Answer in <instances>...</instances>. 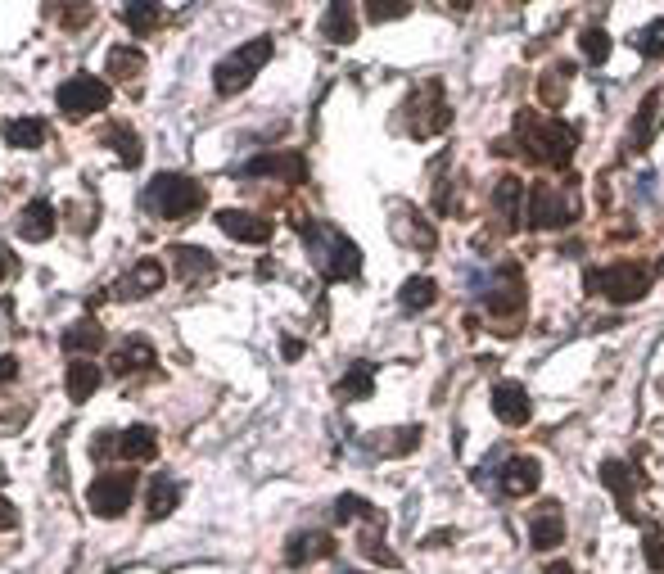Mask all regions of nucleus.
<instances>
[{
  "label": "nucleus",
  "instance_id": "obj_1",
  "mask_svg": "<svg viewBox=\"0 0 664 574\" xmlns=\"http://www.w3.org/2000/svg\"><path fill=\"white\" fill-rule=\"evenodd\" d=\"M290 222H294V231L308 240V258L326 281H353V276L362 272V249H357L339 226L312 222V217H303V213H294Z\"/></svg>",
  "mask_w": 664,
  "mask_h": 574
},
{
  "label": "nucleus",
  "instance_id": "obj_2",
  "mask_svg": "<svg viewBox=\"0 0 664 574\" xmlns=\"http://www.w3.org/2000/svg\"><path fill=\"white\" fill-rule=\"evenodd\" d=\"M208 190L199 186L195 177H181V172H159L150 186L141 190V204L150 217H163V222H186L204 208Z\"/></svg>",
  "mask_w": 664,
  "mask_h": 574
},
{
  "label": "nucleus",
  "instance_id": "obj_3",
  "mask_svg": "<svg viewBox=\"0 0 664 574\" xmlns=\"http://www.w3.org/2000/svg\"><path fill=\"white\" fill-rule=\"evenodd\" d=\"M515 132H520L529 159L552 163V168H565L574 145H579V132H574L570 123H561V118H538V113H529V109L515 118Z\"/></svg>",
  "mask_w": 664,
  "mask_h": 574
},
{
  "label": "nucleus",
  "instance_id": "obj_4",
  "mask_svg": "<svg viewBox=\"0 0 664 574\" xmlns=\"http://www.w3.org/2000/svg\"><path fill=\"white\" fill-rule=\"evenodd\" d=\"M267 59H272V37H253L249 46L231 50V55H226L222 64L213 68V86L222 95H240L244 86H249L253 77L267 68Z\"/></svg>",
  "mask_w": 664,
  "mask_h": 574
},
{
  "label": "nucleus",
  "instance_id": "obj_5",
  "mask_svg": "<svg viewBox=\"0 0 664 574\" xmlns=\"http://www.w3.org/2000/svg\"><path fill=\"white\" fill-rule=\"evenodd\" d=\"M588 290L606 294L610 303H637L651 290V272L642 263H615V267H597L588 272Z\"/></svg>",
  "mask_w": 664,
  "mask_h": 574
},
{
  "label": "nucleus",
  "instance_id": "obj_6",
  "mask_svg": "<svg viewBox=\"0 0 664 574\" xmlns=\"http://www.w3.org/2000/svg\"><path fill=\"white\" fill-rule=\"evenodd\" d=\"M136 480L141 475L131 471H104V475H95V484L86 489V507H91V516H100V520H118L122 511L131 507V498H136Z\"/></svg>",
  "mask_w": 664,
  "mask_h": 574
},
{
  "label": "nucleus",
  "instance_id": "obj_7",
  "mask_svg": "<svg viewBox=\"0 0 664 574\" xmlns=\"http://www.w3.org/2000/svg\"><path fill=\"white\" fill-rule=\"evenodd\" d=\"M55 104L64 109V118H91V113L109 109V82L95 73H73L68 82H59Z\"/></svg>",
  "mask_w": 664,
  "mask_h": 574
},
{
  "label": "nucleus",
  "instance_id": "obj_8",
  "mask_svg": "<svg viewBox=\"0 0 664 574\" xmlns=\"http://www.w3.org/2000/svg\"><path fill=\"white\" fill-rule=\"evenodd\" d=\"M407 104H412V109H407L412 136H439L443 127L452 123V109H448V100H443V82H425Z\"/></svg>",
  "mask_w": 664,
  "mask_h": 574
},
{
  "label": "nucleus",
  "instance_id": "obj_9",
  "mask_svg": "<svg viewBox=\"0 0 664 574\" xmlns=\"http://www.w3.org/2000/svg\"><path fill=\"white\" fill-rule=\"evenodd\" d=\"M574 213H579V199L561 195L552 181H538L534 195H529V226L538 231H552V226H570Z\"/></svg>",
  "mask_w": 664,
  "mask_h": 574
},
{
  "label": "nucleus",
  "instance_id": "obj_10",
  "mask_svg": "<svg viewBox=\"0 0 664 574\" xmlns=\"http://www.w3.org/2000/svg\"><path fill=\"white\" fill-rule=\"evenodd\" d=\"M484 308L493 312V317H515V312L524 308V276L515 263H502L493 276V285L484 290Z\"/></svg>",
  "mask_w": 664,
  "mask_h": 574
},
{
  "label": "nucleus",
  "instance_id": "obj_11",
  "mask_svg": "<svg viewBox=\"0 0 664 574\" xmlns=\"http://www.w3.org/2000/svg\"><path fill=\"white\" fill-rule=\"evenodd\" d=\"M163 281H168V267L159 263V258H141V263L131 267L127 276H118V285H113V294L127 303L136 299H150L154 290H163Z\"/></svg>",
  "mask_w": 664,
  "mask_h": 574
},
{
  "label": "nucleus",
  "instance_id": "obj_12",
  "mask_svg": "<svg viewBox=\"0 0 664 574\" xmlns=\"http://www.w3.org/2000/svg\"><path fill=\"white\" fill-rule=\"evenodd\" d=\"M217 226H222L231 240H244V245H267V240H272V222L262 213H249V208H222V213H217Z\"/></svg>",
  "mask_w": 664,
  "mask_h": 574
},
{
  "label": "nucleus",
  "instance_id": "obj_13",
  "mask_svg": "<svg viewBox=\"0 0 664 574\" xmlns=\"http://www.w3.org/2000/svg\"><path fill=\"white\" fill-rule=\"evenodd\" d=\"M493 412L502 425H529V416H534V398H529V389L515 385V380H502V385L493 389Z\"/></svg>",
  "mask_w": 664,
  "mask_h": 574
},
{
  "label": "nucleus",
  "instance_id": "obj_14",
  "mask_svg": "<svg viewBox=\"0 0 664 574\" xmlns=\"http://www.w3.org/2000/svg\"><path fill=\"white\" fill-rule=\"evenodd\" d=\"M154 362H159V353H154V344L150 339H122L118 349H113V358H109V371L118 380H127V376H141V371H150Z\"/></svg>",
  "mask_w": 664,
  "mask_h": 574
},
{
  "label": "nucleus",
  "instance_id": "obj_15",
  "mask_svg": "<svg viewBox=\"0 0 664 574\" xmlns=\"http://www.w3.org/2000/svg\"><path fill=\"white\" fill-rule=\"evenodd\" d=\"M240 177H281V181H308V159L303 154H262V159L244 163Z\"/></svg>",
  "mask_w": 664,
  "mask_h": 574
},
{
  "label": "nucleus",
  "instance_id": "obj_16",
  "mask_svg": "<svg viewBox=\"0 0 664 574\" xmlns=\"http://www.w3.org/2000/svg\"><path fill=\"white\" fill-rule=\"evenodd\" d=\"M538 484H543V466L534 457H506V466H502L506 498H529V493H538Z\"/></svg>",
  "mask_w": 664,
  "mask_h": 574
},
{
  "label": "nucleus",
  "instance_id": "obj_17",
  "mask_svg": "<svg viewBox=\"0 0 664 574\" xmlns=\"http://www.w3.org/2000/svg\"><path fill=\"white\" fill-rule=\"evenodd\" d=\"M335 538L330 534H317V529H308V534H290L285 538V561L290 565H312V561H326V556H335Z\"/></svg>",
  "mask_w": 664,
  "mask_h": 574
},
{
  "label": "nucleus",
  "instance_id": "obj_18",
  "mask_svg": "<svg viewBox=\"0 0 664 574\" xmlns=\"http://www.w3.org/2000/svg\"><path fill=\"white\" fill-rule=\"evenodd\" d=\"M59 349H64L68 358H95V353L104 349V326L91 317L73 321V326L64 330V339H59Z\"/></svg>",
  "mask_w": 664,
  "mask_h": 574
},
{
  "label": "nucleus",
  "instance_id": "obj_19",
  "mask_svg": "<svg viewBox=\"0 0 664 574\" xmlns=\"http://www.w3.org/2000/svg\"><path fill=\"white\" fill-rule=\"evenodd\" d=\"M118 457H127V462H154L159 457V430H150V425L118 430Z\"/></svg>",
  "mask_w": 664,
  "mask_h": 574
},
{
  "label": "nucleus",
  "instance_id": "obj_20",
  "mask_svg": "<svg viewBox=\"0 0 664 574\" xmlns=\"http://www.w3.org/2000/svg\"><path fill=\"white\" fill-rule=\"evenodd\" d=\"M55 226H59V213H55L50 199H32V204L19 213V236L23 240H50L55 236Z\"/></svg>",
  "mask_w": 664,
  "mask_h": 574
},
{
  "label": "nucleus",
  "instance_id": "obj_21",
  "mask_svg": "<svg viewBox=\"0 0 664 574\" xmlns=\"http://www.w3.org/2000/svg\"><path fill=\"white\" fill-rule=\"evenodd\" d=\"M561 538H565L561 507H538L534 520H529V543H534L538 552H552V547H561Z\"/></svg>",
  "mask_w": 664,
  "mask_h": 574
},
{
  "label": "nucleus",
  "instance_id": "obj_22",
  "mask_svg": "<svg viewBox=\"0 0 664 574\" xmlns=\"http://www.w3.org/2000/svg\"><path fill=\"white\" fill-rule=\"evenodd\" d=\"M172 263H177L181 281H208V276L217 272L213 254H208V249H199V245H172Z\"/></svg>",
  "mask_w": 664,
  "mask_h": 574
},
{
  "label": "nucleus",
  "instance_id": "obj_23",
  "mask_svg": "<svg viewBox=\"0 0 664 574\" xmlns=\"http://www.w3.org/2000/svg\"><path fill=\"white\" fill-rule=\"evenodd\" d=\"M100 380H104V371L95 367L91 358H73V362H68L64 385H68V398H73V403H86V398L100 389Z\"/></svg>",
  "mask_w": 664,
  "mask_h": 574
},
{
  "label": "nucleus",
  "instance_id": "obj_24",
  "mask_svg": "<svg viewBox=\"0 0 664 574\" xmlns=\"http://www.w3.org/2000/svg\"><path fill=\"white\" fill-rule=\"evenodd\" d=\"M375 394V367L371 362H353L344 371V380L335 385V398L339 403H357V398H371Z\"/></svg>",
  "mask_w": 664,
  "mask_h": 574
},
{
  "label": "nucleus",
  "instance_id": "obj_25",
  "mask_svg": "<svg viewBox=\"0 0 664 574\" xmlns=\"http://www.w3.org/2000/svg\"><path fill=\"white\" fill-rule=\"evenodd\" d=\"M104 145H109V150L122 159V168H141V163H145V145H141V136L131 132V127H122V123L104 132Z\"/></svg>",
  "mask_w": 664,
  "mask_h": 574
},
{
  "label": "nucleus",
  "instance_id": "obj_26",
  "mask_svg": "<svg viewBox=\"0 0 664 574\" xmlns=\"http://www.w3.org/2000/svg\"><path fill=\"white\" fill-rule=\"evenodd\" d=\"M181 502V484L172 480V475H154L150 480V502H145V511H150V520H163L172 516Z\"/></svg>",
  "mask_w": 664,
  "mask_h": 574
},
{
  "label": "nucleus",
  "instance_id": "obj_27",
  "mask_svg": "<svg viewBox=\"0 0 664 574\" xmlns=\"http://www.w3.org/2000/svg\"><path fill=\"white\" fill-rule=\"evenodd\" d=\"M660 100H664V95H660V91H651V95L642 100V109H637L633 127H628V141H633V150H646V145H651V136H655V118H660Z\"/></svg>",
  "mask_w": 664,
  "mask_h": 574
},
{
  "label": "nucleus",
  "instance_id": "obj_28",
  "mask_svg": "<svg viewBox=\"0 0 664 574\" xmlns=\"http://www.w3.org/2000/svg\"><path fill=\"white\" fill-rule=\"evenodd\" d=\"M520 199H524L520 177H502V181H497L493 204H497V213H502V226H506V231H511V226L520 222Z\"/></svg>",
  "mask_w": 664,
  "mask_h": 574
},
{
  "label": "nucleus",
  "instance_id": "obj_29",
  "mask_svg": "<svg viewBox=\"0 0 664 574\" xmlns=\"http://www.w3.org/2000/svg\"><path fill=\"white\" fill-rule=\"evenodd\" d=\"M122 23H127L136 37H150V32H159L163 10L159 5H145V0H131V5H122Z\"/></svg>",
  "mask_w": 664,
  "mask_h": 574
},
{
  "label": "nucleus",
  "instance_id": "obj_30",
  "mask_svg": "<svg viewBox=\"0 0 664 574\" xmlns=\"http://www.w3.org/2000/svg\"><path fill=\"white\" fill-rule=\"evenodd\" d=\"M5 141H10L14 150H37V145L46 141V123H41V118H14V123L5 127Z\"/></svg>",
  "mask_w": 664,
  "mask_h": 574
},
{
  "label": "nucleus",
  "instance_id": "obj_31",
  "mask_svg": "<svg viewBox=\"0 0 664 574\" xmlns=\"http://www.w3.org/2000/svg\"><path fill=\"white\" fill-rule=\"evenodd\" d=\"M601 480H606V489L619 498V507H624V516H628V498H633V471H628L624 462H601Z\"/></svg>",
  "mask_w": 664,
  "mask_h": 574
},
{
  "label": "nucleus",
  "instance_id": "obj_32",
  "mask_svg": "<svg viewBox=\"0 0 664 574\" xmlns=\"http://www.w3.org/2000/svg\"><path fill=\"white\" fill-rule=\"evenodd\" d=\"M145 68V55L136 46H113L109 50V73L118 77V82H131V77H141Z\"/></svg>",
  "mask_w": 664,
  "mask_h": 574
},
{
  "label": "nucleus",
  "instance_id": "obj_33",
  "mask_svg": "<svg viewBox=\"0 0 664 574\" xmlns=\"http://www.w3.org/2000/svg\"><path fill=\"white\" fill-rule=\"evenodd\" d=\"M353 37H357V28H353V5H326V41H339V46H348Z\"/></svg>",
  "mask_w": 664,
  "mask_h": 574
},
{
  "label": "nucleus",
  "instance_id": "obj_34",
  "mask_svg": "<svg viewBox=\"0 0 664 574\" xmlns=\"http://www.w3.org/2000/svg\"><path fill=\"white\" fill-rule=\"evenodd\" d=\"M357 516H362V520H375V525H384V516L371 507V502H362L357 493H339V498H335V520H339V525H348V520H357Z\"/></svg>",
  "mask_w": 664,
  "mask_h": 574
},
{
  "label": "nucleus",
  "instance_id": "obj_35",
  "mask_svg": "<svg viewBox=\"0 0 664 574\" xmlns=\"http://www.w3.org/2000/svg\"><path fill=\"white\" fill-rule=\"evenodd\" d=\"M398 299H403V308L421 312V308H430V303L439 299V285H434L430 276H412V281L403 285V294H398Z\"/></svg>",
  "mask_w": 664,
  "mask_h": 574
},
{
  "label": "nucleus",
  "instance_id": "obj_36",
  "mask_svg": "<svg viewBox=\"0 0 664 574\" xmlns=\"http://www.w3.org/2000/svg\"><path fill=\"white\" fill-rule=\"evenodd\" d=\"M633 46H637V55H642V59H664V19L646 23V28L633 37Z\"/></svg>",
  "mask_w": 664,
  "mask_h": 574
},
{
  "label": "nucleus",
  "instance_id": "obj_37",
  "mask_svg": "<svg viewBox=\"0 0 664 574\" xmlns=\"http://www.w3.org/2000/svg\"><path fill=\"white\" fill-rule=\"evenodd\" d=\"M579 46H583V55H588L592 64H606V59H610V37L601 28H583L579 32Z\"/></svg>",
  "mask_w": 664,
  "mask_h": 574
},
{
  "label": "nucleus",
  "instance_id": "obj_38",
  "mask_svg": "<svg viewBox=\"0 0 664 574\" xmlns=\"http://www.w3.org/2000/svg\"><path fill=\"white\" fill-rule=\"evenodd\" d=\"M574 68L570 64H556V73H547L543 77V86H538V91H543V104H561V95H565V77H570Z\"/></svg>",
  "mask_w": 664,
  "mask_h": 574
},
{
  "label": "nucleus",
  "instance_id": "obj_39",
  "mask_svg": "<svg viewBox=\"0 0 664 574\" xmlns=\"http://www.w3.org/2000/svg\"><path fill=\"white\" fill-rule=\"evenodd\" d=\"M362 552L371 556V561H380V565H398V556H393L389 547H384V538H380V534H366V538H362Z\"/></svg>",
  "mask_w": 664,
  "mask_h": 574
},
{
  "label": "nucleus",
  "instance_id": "obj_40",
  "mask_svg": "<svg viewBox=\"0 0 664 574\" xmlns=\"http://www.w3.org/2000/svg\"><path fill=\"white\" fill-rule=\"evenodd\" d=\"M403 14H412V5H366V19L371 23H389V19H403Z\"/></svg>",
  "mask_w": 664,
  "mask_h": 574
},
{
  "label": "nucleus",
  "instance_id": "obj_41",
  "mask_svg": "<svg viewBox=\"0 0 664 574\" xmlns=\"http://www.w3.org/2000/svg\"><path fill=\"white\" fill-rule=\"evenodd\" d=\"M642 547H646V565H651V570H664V534H646L642 538Z\"/></svg>",
  "mask_w": 664,
  "mask_h": 574
},
{
  "label": "nucleus",
  "instance_id": "obj_42",
  "mask_svg": "<svg viewBox=\"0 0 664 574\" xmlns=\"http://www.w3.org/2000/svg\"><path fill=\"white\" fill-rule=\"evenodd\" d=\"M59 23H68V28H77V23H91V5H68V10H55Z\"/></svg>",
  "mask_w": 664,
  "mask_h": 574
},
{
  "label": "nucleus",
  "instance_id": "obj_43",
  "mask_svg": "<svg viewBox=\"0 0 664 574\" xmlns=\"http://www.w3.org/2000/svg\"><path fill=\"white\" fill-rule=\"evenodd\" d=\"M73 231H77V236H86V231H95V208H91V204H86V208L77 204V208H73Z\"/></svg>",
  "mask_w": 664,
  "mask_h": 574
},
{
  "label": "nucleus",
  "instance_id": "obj_44",
  "mask_svg": "<svg viewBox=\"0 0 664 574\" xmlns=\"http://www.w3.org/2000/svg\"><path fill=\"white\" fill-rule=\"evenodd\" d=\"M91 452H95V462H109L113 452H118V434H100V439L91 443Z\"/></svg>",
  "mask_w": 664,
  "mask_h": 574
},
{
  "label": "nucleus",
  "instance_id": "obj_45",
  "mask_svg": "<svg viewBox=\"0 0 664 574\" xmlns=\"http://www.w3.org/2000/svg\"><path fill=\"white\" fill-rule=\"evenodd\" d=\"M10 276H19V258L10 245H0V281H10Z\"/></svg>",
  "mask_w": 664,
  "mask_h": 574
},
{
  "label": "nucleus",
  "instance_id": "obj_46",
  "mask_svg": "<svg viewBox=\"0 0 664 574\" xmlns=\"http://www.w3.org/2000/svg\"><path fill=\"white\" fill-rule=\"evenodd\" d=\"M14 525H19V511L10 502H0V529H14Z\"/></svg>",
  "mask_w": 664,
  "mask_h": 574
},
{
  "label": "nucleus",
  "instance_id": "obj_47",
  "mask_svg": "<svg viewBox=\"0 0 664 574\" xmlns=\"http://www.w3.org/2000/svg\"><path fill=\"white\" fill-rule=\"evenodd\" d=\"M19 376V362L14 358H0V385H5V380H14Z\"/></svg>",
  "mask_w": 664,
  "mask_h": 574
},
{
  "label": "nucleus",
  "instance_id": "obj_48",
  "mask_svg": "<svg viewBox=\"0 0 664 574\" xmlns=\"http://www.w3.org/2000/svg\"><path fill=\"white\" fill-rule=\"evenodd\" d=\"M281 349H285V358H290V362L303 358V344H299V339H281Z\"/></svg>",
  "mask_w": 664,
  "mask_h": 574
},
{
  "label": "nucleus",
  "instance_id": "obj_49",
  "mask_svg": "<svg viewBox=\"0 0 664 574\" xmlns=\"http://www.w3.org/2000/svg\"><path fill=\"white\" fill-rule=\"evenodd\" d=\"M543 574H574V565H565V561H556V565H547Z\"/></svg>",
  "mask_w": 664,
  "mask_h": 574
},
{
  "label": "nucleus",
  "instance_id": "obj_50",
  "mask_svg": "<svg viewBox=\"0 0 664 574\" xmlns=\"http://www.w3.org/2000/svg\"><path fill=\"white\" fill-rule=\"evenodd\" d=\"M339 574H366V570H353V565H339Z\"/></svg>",
  "mask_w": 664,
  "mask_h": 574
}]
</instances>
